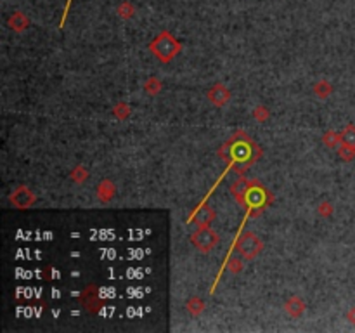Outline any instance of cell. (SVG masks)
Wrapping results in <instances>:
<instances>
[{
	"instance_id": "4",
	"label": "cell",
	"mask_w": 355,
	"mask_h": 333,
	"mask_svg": "<svg viewBox=\"0 0 355 333\" xmlns=\"http://www.w3.org/2000/svg\"><path fill=\"white\" fill-rule=\"evenodd\" d=\"M11 203L18 208H28V206H32L35 203V194L32 193V189L21 186L12 193Z\"/></svg>"
},
{
	"instance_id": "15",
	"label": "cell",
	"mask_w": 355,
	"mask_h": 333,
	"mask_svg": "<svg viewBox=\"0 0 355 333\" xmlns=\"http://www.w3.org/2000/svg\"><path fill=\"white\" fill-rule=\"evenodd\" d=\"M161 89V83H160L158 78H149L146 82V91L149 94H158V91Z\"/></svg>"
},
{
	"instance_id": "21",
	"label": "cell",
	"mask_w": 355,
	"mask_h": 333,
	"mask_svg": "<svg viewBox=\"0 0 355 333\" xmlns=\"http://www.w3.org/2000/svg\"><path fill=\"white\" fill-rule=\"evenodd\" d=\"M262 113H264V116H265V118H267V110H265V108H257V110H255V116H257V118L258 120H260V122H262V120H264V118H262Z\"/></svg>"
},
{
	"instance_id": "3",
	"label": "cell",
	"mask_w": 355,
	"mask_h": 333,
	"mask_svg": "<svg viewBox=\"0 0 355 333\" xmlns=\"http://www.w3.org/2000/svg\"><path fill=\"white\" fill-rule=\"evenodd\" d=\"M217 241H218V234L213 229H210V226L199 227L196 233L191 234V243H193L199 252H203V254L212 252V250L215 248V245H217Z\"/></svg>"
},
{
	"instance_id": "6",
	"label": "cell",
	"mask_w": 355,
	"mask_h": 333,
	"mask_svg": "<svg viewBox=\"0 0 355 333\" xmlns=\"http://www.w3.org/2000/svg\"><path fill=\"white\" fill-rule=\"evenodd\" d=\"M213 219H215V212H213V208L212 206H208V205H203L199 210L194 214V217H193V221H194V224H196L197 227H206V226H210L213 222Z\"/></svg>"
},
{
	"instance_id": "11",
	"label": "cell",
	"mask_w": 355,
	"mask_h": 333,
	"mask_svg": "<svg viewBox=\"0 0 355 333\" xmlns=\"http://www.w3.org/2000/svg\"><path fill=\"white\" fill-rule=\"evenodd\" d=\"M341 143L355 148V127L354 125H348V127H345L343 130H341Z\"/></svg>"
},
{
	"instance_id": "8",
	"label": "cell",
	"mask_w": 355,
	"mask_h": 333,
	"mask_svg": "<svg viewBox=\"0 0 355 333\" xmlns=\"http://www.w3.org/2000/svg\"><path fill=\"white\" fill-rule=\"evenodd\" d=\"M28 24H30V21H28V18L24 16L23 12H14L11 16V19H9V26L12 30H16V32H24Z\"/></svg>"
},
{
	"instance_id": "19",
	"label": "cell",
	"mask_w": 355,
	"mask_h": 333,
	"mask_svg": "<svg viewBox=\"0 0 355 333\" xmlns=\"http://www.w3.org/2000/svg\"><path fill=\"white\" fill-rule=\"evenodd\" d=\"M331 212H333L331 203H320V205H319V214L320 215H329Z\"/></svg>"
},
{
	"instance_id": "2",
	"label": "cell",
	"mask_w": 355,
	"mask_h": 333,
	"mask_svg": "<svg viewBox=\"0 0 355 333\" xmlns=\"http://www.w3.org/2000/svg\"><path fill=\"white\" fill-rule=\"evenodd\" d=\"M236 248L243 257L251 260V259H255L262 252L264 243L260 241V238H258L255 233L246 231V233H243L239 236V240H237V243H236Z\"/></svg>"
},
{
	"instance_id": "17",
	"label": "cell",
	"mask_w": 355,
	"mask_h": 333,
	"mask_svg": "<svg viewBox=\"0 0 355 333\" xmlns=\"http://www.w3.org/2000/svg\"><path fill=\"white\" fill-rule=\"evenodd\" d=\"M229 269L232 271V273H241L243 271V260L241 259H231L229 260Z\"/></svg>"
},
{
	"instance_id": "13",
	"label": "cell",
	"mask_w": 355,
	"mask_h": 333,
	"mask_svg": "<svg viewBox=\"0 0 355 333\" xmlns=\"http://www.w3.org/2000/svg\"><path fill=\"white\" fill-rule=\"evenodd\" d=\"M187 309H189V313H191V314L197 316V314H199L203 309H205V304H203L201 298L194 297V298H191V300L187 302Z\"/></svg>"
},
{
	"instance_id": "22",
	"label": "cell",
	"mask_w": 355,
	"mask_h": 333,
	"mask_svg": "<svg viewBox=\"0 0 355 333\" xmlns=\"http://www.w3.org/2000/svg\"><path fill=\"white\" fill-rule=\"evenodd\" d=\"M347 319H348V321H350V323H354V325H355V307H352V309L347 313Z\"/></svg>"
},
{
	"instance_id": "20",
	"label": "cell",
	"mask_w": 355,
	"mask_h": 333,
	"mask_svg": "<svg viewBox=\"0 0 355 333\" xmlns=\"http://www.w3.org/2000/svg\"><path fill=\"white\" fill-rule=\"evenodd\" d=\"M82 170H83L82 166H78V168H76V170H75V172H73V174H71V177L75 179L76 183H82L83 179L87 177V172H83V174H80V172H82Z\"/></svg>"
},
{
	"instance_id": "10",
	"label": "cell",
	"mask_w": 355,
	"mask_h": 333,
	"mask_svg": "<svg viewBox=\"0 0 355 333\" xmlns=\"http://www.w3.org/2000/svg\"><path fill=\"white\" fill-rule=\"evenodd\" d=\"M314 92H316V95H319L320 99H326V97H328V95L333 92V87H331V83H329V82H326V80H320V82L316 83Z\"/></svg>"
},
{
	"instance_id": "5",
	"label": "cell",
	"mask_w": 355,
	"mask_h": 333,
	"mask_svg": "<svg viewBox=\"0 0 355 333\" xmlns=\"http://www.w3.org/2000/svg\"><path fill=\"white\" fill-rule=\"evenodd\" d=\"M206 95H208V99L212 101L215 106H225L231 99L229 89L225 87V85H222V83H215V85L208 91V94Z\"/></svg>"
},
{
	"instance_id": "16",
	"label": "cell",
	"mask_w": 355,
	"mask_h": 333,
	"mask_svg": "<svg viewBox=\"0 0 355 333\" xmlns=\"http://www.w3.org/2000/svg\"><path fill=\"white\" fill-rule=\"evenodd\" d=\"M128 111H130V110H128V106H126V104L120 103L118 106L113 110V113H115L118 118H126V116H128Z\"/></svg>"
},
{
	"instance_id": "14",
	"label": "cell",
	"mask_w": 355,
	"mask_h": 333,
	"mask_svg": "<svg viewBox=\"0 0 355 333\" xmlns=\"http://www.w3.org/2000/svg\"><path fill=\"white\" fill-rule=\"evenodd\" d=\"M339 156H341L343 160H347V162H350V160L355 158V148L341 143V148H339Z\"/></svg>"
},
{
	"instance_id": "18",
	"label": "cell",
	"mask_w": 355,
	"mask_h": 333,
	"mask_svg": "<svg viewBox=\"0 0 355 333\" xmlns=\"http://www.w3.org/2000/svg\"><path fill=\"white\" fill-rule=\"evenodd\" d=\"M120 16L122 18H130L132 14H134V7H132L128 2H125V4H122V7H120Z\"/></svg>"
},
{
	"instance_id": "9",
	"label": "cell",
	"mask_w": 355,
	"mask_h": 333,
	"mask_svg": "<svg viewBox=\"0 0 355 333\" xmlns=\"http://www.w3.org/2000/svg\"><path fill=\"white\" fill-rule=\"evenodd\" d=\"M97 194H99V198L103 200V202H107L109 198H113V196H115V186H113L109 181H103V183L99 184V187H97Z\"/></svg>"
},
{
	"instance_id": "1",
	"label": "cell",
	"mask_w": 355,
	"mask_h": 333,
	"mask_svg": "<svg viewBox=\"0 0 355 333\" xmlns=\"http://www.w3.org/2000/svg\"><path fill=\"white\" fill-rule=\"evenodd\" d=\"M149 49H151V52H154V54L158 56L160 61L166 63V61H170L174 56L178 54V51H180V44H178L177 40L170 35V33L163 32L161 35H160L158 38L154 40L153 44L149 45Z\"/></svg>"
},
{
	"instance_id": "12",
	"label": "cell",
	"mask_w": 355,
	"mask_h": 333,
	"mask_svg": "<svg viewBox=\"0 0 355 333\" xmlns=\"http://www.w3.org/2000/svg\"><path fill=\"white\" fill-rule=\"evenodd\" d=\"M324 144L328 148H336L339 143H341V134H338V132H333V130H329L328 134L324 135Z\"/></svg>"
},
{
	"instance_id": "7",
	"label": "cell",
	"mask_w": 355,
	"mask_h": 333,
	"mask_svg": "<svg viewBox=\"0 0 355 333\" xmlns=\"http://www.w3.org/2000/svg\"><path fill=\"white\" fill-rule=\"evenodd\" d=\"M284 309H286V313H288L291 317H298V316H302V313L305 311V302L302 300L300 297H291L288 302H286Z\"/></svg>"
}]
</instances>
